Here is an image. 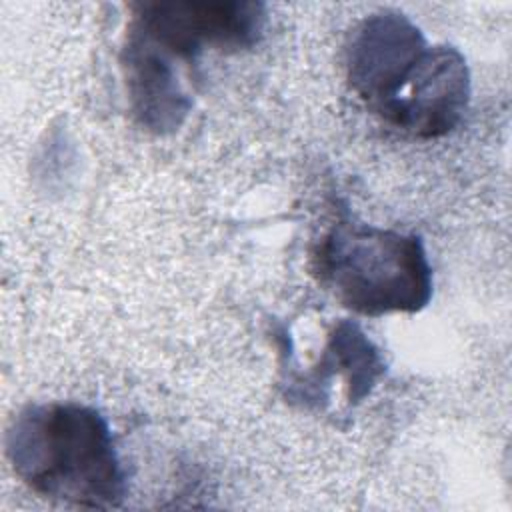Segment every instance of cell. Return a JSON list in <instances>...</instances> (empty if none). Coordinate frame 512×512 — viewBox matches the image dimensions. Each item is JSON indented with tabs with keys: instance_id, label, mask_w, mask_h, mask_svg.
<instances>
[{
	"instance_id": "1",
	"label": "cell",
	"mask_w": 512,
	"mask_h": 512,
	"mask_svg": "<svg viewBox=\"0 0 512 512\" xmlns=\"http://www.w3.org/2000/svg\"><path fill=\"white\" fill-rule=\"evenodd\" d=\"M4 446L14 474L38 496L82 508H116L126 496L112 430L92 406L28 404L12 418Z\"/></svg>"
},
{
	"instance_id": "2",
	"label": "cell",
	"mask_w": 512,
	"mask_h": 512,
	"mask_svg": "<svg viewBox=\"0 0 512 512\" xmlns=\"http://www.w3.org/2000/svg\"><path fill=\"white\" fill-rule=\"evenodd\" d=\"M312 260L334 298L362 316L414 314L432 298V266L416 234L338 222Z\"/></svg>"
},
{
	"instance_id": "3",
	"label": "cell",
	"mask_w": 512,
	"mask_h": 512,
	"mask_svg": "<svg viewBox=\"0 0 512 512\" xmlns=\"http://www.w3.org/2000/svg\"><path fill=\"white\" fill-rule=\"evenodd\" d=\"M264 22L266 6L260 2H138L132 6L130 32L172 60H194L206 48H252L262 36Z\"/></svg>"
},
{
	"instance_id": "4",
	"label": "cell",
	"mask_w": 512,
	"mask_h": 512,
	"mask_svg": "<svg viewBox=\"0 0 512 512\" xmlns=\"http://www.w3.org/2000/svg\"><path fill=\"white\" fill-rule=\"evenodd\" d=\"M470 96L464 54L450 44H430L400 92L376 114L408 136L430 140L450 134L462 122Z\"/></svg>"
},
{
	"instance_id": "5",
	"label": "cell",
	"mask_w": 512,
	"mask_h": 512,
	"mask_svg": "<svg viewBox=\"0 0 512 512\" xmlns=\"http://www.w3.org/2000/svg\"><path fill=\"white\" fill-rule=\"evenodd\" d=\"M422 30L398 10L362 18L346 44V80L372 112L386 106L406 84L428 48Z\"/></svg>"
},
{
	"instance_id": "6",
	"label": "cell",
	"mask_w": 512,
	"mask_h": 512,
	"mask_svg": "<svg viewBox=\"0 0 512 512\" xmlns=\"http://www.w3.org/2000/svg\"><path fill=\"white\" fill-rule=\"evenodd\" d=\"M122 70L132 114L144 128L164 134L184 122L192 100L170 56L134 32H128Z\"/></svg>"
},
{
	"instance_id": "7",
	"label": "cell",
	"mask_w": 512,
	"mask_h": 512,
	"mask_svg": "<svg viewBox=\"0 0 512 512\" xmlns=\"http://www.w3.org/2000/svg\"><path fill=\"white\" fill-rule=\"evenodd\" d=\"M322 368L338 372L346 380L350 402H360L382 376L384 362L360 326L344 320L330 334Z\"/></svg>"
}]
</instances>
